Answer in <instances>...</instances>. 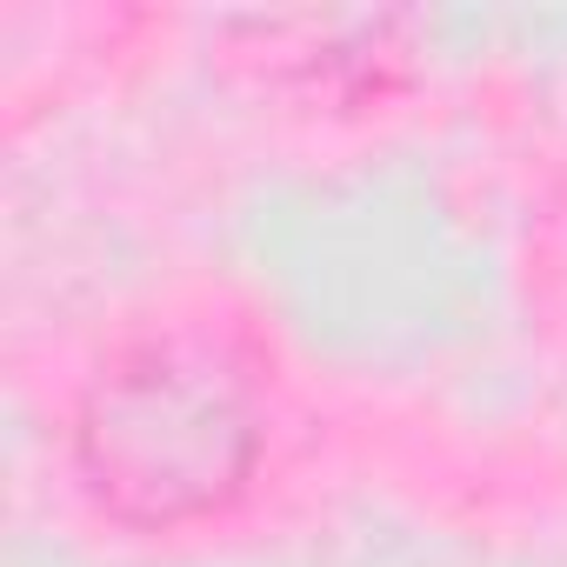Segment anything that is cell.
I'll return each instance as SVG.
<instances>
[{
  "mask_svg": "<svg viewBox=\"0 0 567 567\" xmlns=\"http://www.w3.org/2000/svg\"><path fill=\"white\" fill-rule=\"evenodd\" d=\"M260 454V414L240 368L194 334L127 348L81 401L74 467L87 494L134 527L214 514Z\"/></svg>",
  "mask_w": 567,
  "mask_h": 567,
  "instance_id": "1",
  "label": "cell"
}]
</instances>
